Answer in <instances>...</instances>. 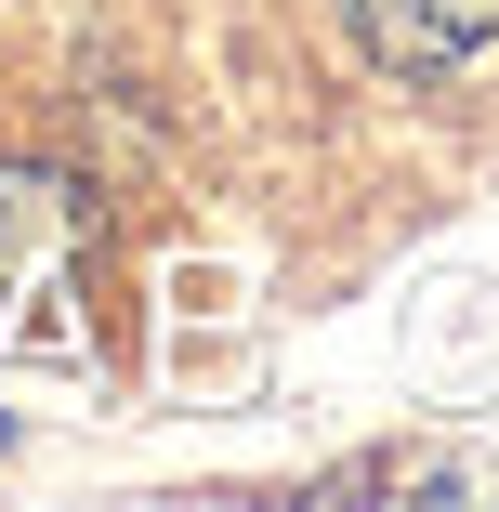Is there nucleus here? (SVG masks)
I'll use <instances>...</instances> for the list:
<instances>
[{
    "instance_id": "f03ea898",
    "label": "nucleus",
    "mask_w": 499,
    "mask_h": 512,
    "mask_svg": "<svg viewBox=\"0 0 499 512\" xmlns=\"http://www.w3.org/2000/svg\"><path fill=\"white\" fill-rule=\"evenodd\" d=\"M79 250V184L40 158H0V329H14V289H40Z\"/></svg>"
},
{
    "instance_id": "f257e3e1",
    "label": "nucleus",
    "mask_w": 499,
    "mask_h": 512,
    "mask_svg": "<svg viewBox=\"0 0 499 512\" xmlns=\"http://www.w3.org/2000/svg\"><path fill=\"white\" fill-rule=\"evenodd\" d=\"M342 27L394 79H460L473 53H499V0H342Z\"/></svg>"
}]
</instances>
